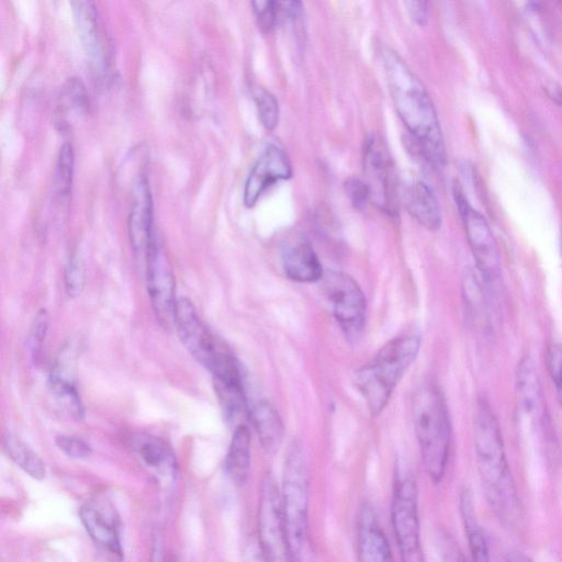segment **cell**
Masks as SVG:
<instances>
[{
	"instance_id": "7c38bea8",
	"label": "cell",
	"mask_w": 562,
	"mask_h": 562,
	"mask_svg": "<svg viewBox=\"0 0 562 562\" xmlns=\"http://www.w3.org/2000/svg\"><path fill=\"white\" fill-rule=\"evenodd\" d=\"M74 19L90 66L99 78H106L112 67V50L100 12L93 1H74Z\"/></svg>"
},
{
	"instance_id": "1f68e13d",
	"label": "cell",
	"mask_w": 562,
	"mask_h": 562,
	"mask_svg": "<svg viewBox=\"0 0 562 562\" xmlns=\"http://www.w3.org/2000/svg\"><path fill=\"white\" fill-rule=\"evenodd\" d=\"M48 328V315L45 310L36 313L29 334V346L32 357L36 360L42 352L43 342L45 340Z\"/></svg>"
},
{
	"instance_id": "277c9868",
	"label": "cell",
	"mask_w": 562,
	"mask_h": 562,
	"mask_svg": "<svg viewBox=\"0 0 562 562\" xmlns=\"http://www.w3.org/2000/svg\"><path fill=\"white\" fill-rule=\"evenodd\" d=\"M419 347L418 336H397L355 372L356 387L371 416H378L385 408L398 382L417 358Z\"/></svg>"
},
{
	"instance_id": "8992f818",
	"label": "cell",
	"mask_w": 562,
	"mask_h": 562,
	"mask_svg": "<svg viewBox=\"0 0 562 562\" xmlns=\"http://www.w3.org/2000/svg\"><path fill=\"white\" fill-rule=\"evenodd\" d=\"M417 486L409 469L397 467L391 524L402 562H426L420 539Z\"/></svg>"
},
{
	"instance_id": "b9f144b4",
	"label": "cell",
	"mask_w": 562,
	"mask_h": 562,
	"mask_svg": "<svg viewBox=\"0 0 562 562\" xmlns=\"http://www.w3.org/2000/svg\"><path fill=\"white\" fill-rule=\"evenodd\" d=\"M172 562H181V561H179V560H175V561H172Z\"/></svg>"
},
{
	"instance_id": "60d3db41",
	"label": "cell",
	"mask_w": 562,
	"mask_h": 562,
	"mask_svg": "<svg viewBox=\"0 0 562 562\" xmlns=\"http://www.w3.org/2000/svg\"><path fill=\"white\" fill-rule=\"evenodd\" d=\"M508 562H531V561L526 555H524L519 552H514L509 555Z\"/></svg>"
},
{
	"instance_id": "6da1fadb",
	"label": "cell",
	"mask_w": 562,
	"mask_h": 562,
	"mask_svg": "<svg viewBox=\"0 0 562 562\" xmlns=\"http://www.w3.org/2000/svg\"><path fill=\"white\" fill-rule=\"evenodd\" d=\"M383 66L394 108L419 155L435 168H443L447 162L445 140L427 89L393 49L383 52Z\"/></svg>"
},
{
	"instance_id": "ab89813d",
	"label": "cell",
	"mask_w": 562,
	"mask_h": 562,
	"mask_svg": "<svg viewBox=\"0 0 562 562\" xmlns=\"http://www.w3.org/2000/svg\"><path fill=\"white\" fill-rule=\"evenodd\" d=\"M543 90L547 95L557 104L562 105V87L554 81L544 85Z\"/></svg>"
},
{
	"instance_id": "2e32d148",
	"label": "cell",
	"mask_w": 562,
	"mask_h": 562,
	"mask_svg": "<svg viewBox=\"0 0 562 562\" xmlns=\"http://www.w3.org/2000/svg\"><path fill=\"white\" fill-rule=\"evenodd\" d=\"M356 548L359 562H394L385 533L369 505L358 513Z\"/></svg>"
},
{
	"instance_id": "e0dca14e",
	"label": "cell",
	"mask_w": 562,
	"mask_h": 562,
	"mask_svg": "<svg viewBox=\"0 0 562 562\" xmlns=\"http://www.w3.org/2000/svg\"><path fill=\"white\" fill-rule=\"evenodd\" d=\"M79 516L85 529L93 542L112 562L123 559L122 543L117 526L113 517L104 513L101 506L87 503L81 506Z\"/></svg>"
},
{
	"instance_id": "44dd1931",
	"label": "cell",
	"mask_w": 562,
	"mask_h": 562,
	"mask_svg": "<svg viewBox=\"0 0 562 562\" xmlns=\"http://www.w3.org/2000/svg\"><path fill=\"white\" fill-rule=\"evenodd\" d=\"M403 203L407 212L425 228L438 231L442 217L438 200L423 181H414L403 190Z\"/></svg>"
},
{
	"instance_id": "7402d4cb",
	"label": "cell",
	"mask_w": 562,
	"mask_h": 562,
	"mask_svg": "<svg viewBox=\"0 0 562 562\" xmlns=\"http://www.w3.org/2000/svg\"><path fill=\"white\" fill-rule=\"evenodd\" d=\"M459 508L472 562H491L487 540L479 521L472 494L468 488H463L460 493Z\"/></svg>"
},
{
	"instance_id": "4fadbf2b",
	"label": "cell",
	"mask_w": 562,
	"mask_h": 562,
	"mask_svg": "<svg viewBox=\"0 0 562 562\" xmlns=\"http://www.w3.org/2000/svg\"><path fill=\"white\" fill-rule=\"evenodd\" d=\"M147 290L157 321L166 328L173 325L177 300L175 278L168 257L157 243L145 260Z\"/></svg>"
},
{
	"instance_id": "3957f363",
	"label": "cell",
	"mask_w": 562,
	"mask_h": 562,
	"mask_svg": "<svg viewBox=\"0 0 562 562\" xmlns=\"http://www.w3.org/2000/svg\"><path fill=\"white\" fill-rule=\"evenodd\" d=\"M412 415L425 471L438 483L449 460L451 423L445 397L435 384L424 383L415 390Z\"/></svg>"
},
{
	"instance_id": "4dcf8cb0",
	"label": "cell",
	"mask_w": 562,
	"mask_h": 562,
	"mask_svg": "<svg viewBox=\"0 0 562 562\" xmlns=\"http://www.w3.org/2000/svg\"><path fill=\"white\" fill-rule=\"evenodd\" d=\"M65 290L69 297H78L82 293L86 284V269L82 260L75 256L69 259L65 273Z\"/></svg>"
},
{
	"instance_id": "d590c367",
	"label": "cell",
	"mask_w": 562,
	"mask_h": 562,
	"mask_svg": "<svg viewBox=\"0 0 562 562\" xmlns=\"http://www.w3.org/2000/svg\"><path fill=\"white\" fill-rule=\"evenodd\" d=\"M441 562H469L454 539L442 532L439 538Z\"/></svg>"
},
{
	"instance_id": "f546056e",
	"label": "cell",
	"mask_w": 562,
	"mask_h": 562,
	"mask_svg": "<svg viewBox=\"0 0 562 562\" xmlns=\"http://www.w3.org/2000/svg\"><path fill=\"white\" fill-rule=\"evenodd\" d=\"M61 104L68 111L83 112L88 106V94L80 78H69L61 90Z\"/></svg>"
},
{
	"instance_id": "8d00e7d4",
	"label": "cell",
	"mask_w": 562,
	"mask_h": 562,
	"mask_svg": "<svg viewBox=\"0 0 562 562\" xmlns=\"http://www.w3.org/2000/svg\"><path fill=\"white\" fill-rule=\"evenodd\" d=\"M405 7L411 19L418 25L427 23L428 2L426 1H405Z\"/></svg>"
},
{
	"instance_id": "836d02e7",
	"label": "cell",
	"mask_w": 562,
	"mask_h": 562,
	"mask_svg": "<svg viewBox=\"0 0 562 562\" xmlns=\"http://www.w3.org/2000/svg\"><path fill=\"white\" fill-rule=\"evenodd\" d=\"M56 446L72 459H85L91 454V447L83 439L75 436H59Z\"/></svg>"
},
{
	"instance_id": "83f0119b",
	"label": "cell",
	"mask_w": 562,
	"mask_h": 562,
	"mask_svg": "<svg viewBox=\"0 0 562 562\" xmlns=\"http://www.w3.org/2000/svg\"><path fill=\"white\" fill-rule=\"evenodd\" d=\"M261 125L272 131L279 122V104L274 95L265 88L257 87L252 92Z\"/></svg>"
},
{
	"instance_id": "8fae6325",
	"label": "cell",
	"mask_w": 562,
	"mask_h": 562,
	"mask_svg": "<svg viewBox=\"0 0 562 562\" xmlns=\"http://www.w3.org/2000/svg\"><path fill=\"white\" fill-rule=\"evenodd\" d=\"M363 169L371 199L390 216L396 211V180L391 156L382 139L371 135L366 143Z\"/></svg>"
},
{
	"instance_id": "f1b7e54d",
	"label": "cell",
	"mask_w": 562,
	"mask_h": 562,
	"mask_svg": "<svg viewBox=\"0 0 562 562\" xmlns=\"http://www.w3.org/2000/svg\"><path fill=\"white\" fill-rule=\"evenodd\" d=\"M257 25L263 33H271L282 23V2L258 0L251 3Z\"/></svg>"
},
{
	"instance_id": "5bb4252c",
	"label": "cell",
	"mask_w": 562,
	"mask_h": 562,
	"mask_svg": "<svg viewBox=\"0 0 562 562\" xmlns=\"http://www.w3.org/2000/svg\"><path fill=\"white\" fill-rule=\"evenodd\" d=\"M127 229L135 255L145 261L151 248L158 243L154 228V201L145 175H140L133 186Z\"/></svg>"
},
{
	"instance_id": "ffe728a7",
	"label": "cell",
	"mask_w": 562,
	"mask_h": 562,
	"mask_svg": "<svg viewBox=\"0 0 562 562\" xmlns=\"http://www.w3.org/2000/svg\"><path fill=\"white\" fill-rule=\"evenodd\" d=\"M516 396L518 408L525 417L543 418L544 397L537 367L530 357H524L516 371Z\"/></svg>"
},
{
	"instance_id": "d4e9b609",
	"label": "cell",
	"mask_w": 562,
	"mask_h": 562,
	"mask_svg": "<svg viewBox=\"0 0 562 562\" xmlns=\"http://www.w3.org/2000/svg\"><path fill=\"white\" fill-rule=\"evenodd\" d=\"M225 468L235 484L241 485L247 481L250 471V432L243 424L234 430Z\"/></svg>"
},
{
	"instance_id": "f35d334b",
	"label": "cell",
	"mask_w": 562,
	"mask_h": 562,
	"mask_svg": "<svg viewBox=\"0 0 562 562\" xmlns=\"http://www.w3.org/2000/svg\"><path fill=\"white\" fill-rule=\"evenodd\" d=\"M149 562H164V542L159 531L153 535V546Z\"/></svg>"
},
{
	"instance_id": "ba28073f",
	"label": "cell",
	"mask_w": 562,
	"mask_h": 562,
	"mask_svg": "<svg viewBox=\"0 0 562 562\" xmlns=\"http://www.w3.org/2000/svg\"><path fill=\"white\" fill-rule=\"evenodd\" d=\"M321 282L341 331L350 340L358 339L367 317V301L361 288L350 276L337 271H325Z\"/></svg>"
},
{
	"instance_id": "d6986e66",
	"label": "cell",
	"mask_w": 562,
	"mask_h": 562,
	"mask_svg": "<svg viewBox=\"0 0 562 562\" xmlns=\"http://www.w3.org/2000/svg\"><path fill=\"white\" fill-rule=\"evenodd\" d=\"M65 349L54 364L48 379L49 392L66 413L75 418L83 417V405L72 374V357Z\"/></svg>"
},
{
	"instance_id": "52a82bcc",
	"label": "cell",
	"mask_w": 562,
	"mask_h": 562,
	"mask_svg": "<svg viewBox=\"0 0 562 562\" xmlns=\"http://www.w3.org/2000/svg\"><path fill=\"white\" fill-rule=\"evenodd\" d=\"M173 326L182 345L211 373L235 359L227 346L203 324L194 306L186 297L177 302Z\"/></svg>"
},
{
	"instance_id": "9c48e42d",
	"label": "cell",
	"mask_w": 562,
	"mask_h": 562,
	"mask_svg": "<svg viewBox=\"0 0 562 562\" xmlns=\"http://www.w3.org/2000/svg\"><path fill=\"white\" fill-rule=\"evenodd\" d=\"M453 195L476 268L485 282L493 283L501 274V251L494 234L486 218L470 204L460 186H454Z\"/></svg>"
},
{
	"instance_id": "e575fe53",
	"label": "cell",
	"mask_w": 562,
	"mask_h": 562,
	"mask_svg": "<svg viewBox=\"0 0 562 562\" xmlns=\"http://www.w3.org/2000/svg\"><path fill=\"white\" fill-rule=\"evenodd\" d=\"M345 190L351 204L357 210H362L371 199L370 189L367 182L361 179L349 178L345 182Z\"/></svg>"
},
{
	"instance_id": "5b68a950",
	"label": "cell",
	"mask_w": 562,
	"mask_h": 562,
	"mask_svg": "<svg viewBox=\"0 0 562 562\" xmlns=\"http://www.w3.org/2000/svg\"><path fill=\"white\" fill-rule=\"evenodd\" d=\"M280 501L293 562H301L308 533L310 473L305 452L296 441L285 452Z\"/></svg>"
},
{
	"instance_id": "7a4b0ae2",
	"label": "cell",
	"mask_w": 562,
	"mask_h": 562,
	"mask_svg": "<svg viewBox=\"0 0 562 562\" xmlns=\"http://www.w3.org/2000/svg\"><path fill=\"white\" fill-rule=\"evenodd\" d=\"M476 467L491 508L505 521L519 517L517 490L509 469L501 427L486 400L476 404L473 418Z\"/></svg>"
},
{
	"instance_id": "484cf974",
	"label": "cell",
	"mask_w": 562,
	"mask_h": 562,
	"mask_svg": "<svg viewBox=\"0 0 562 562\" xmlns=\"http://www.w3.org/2000/svg\"><path fill=\"white\" fill-rule=\"evenodd\" d=\"M4 448L12 461L26 474L36 480H43L46 468L41 457L22 439L8 434L4 437Z\"/></svg>"
},
{
	"instance_id": "cb8c5ba5",
	"label": "cell",
	"mask_w": 562,
	"mask_h": 562,
	"mask_svg": "<svg viewBox=\"0 0 562 562\" xmlns=\"http://www.w3.org/2000/svg\"><path fill=\"white\" fill-rule=\"evenodd\" d=\"M262 447L267 451L278 449L283 437V424L276 408L267 401L255 403L248 411Z\"/></svg>"
},
{
	"instance_id": "74e56055",
	"label": "cell",
	"mask_w": 562,
	"mask_h": 562,
	"mask_svg": "<svg viewBox=\"0 0 562 562\" xmlns=\"http://www.w3.org/2000/svg\"><path fill=\"white\" fill-rule=\"evenodd\" d=\"M243 555L244 562H269L257 539L247 542Z\"/></svg>"
},
{
	"instance_id": "d6a6232c",
	"label": "cell",
	"mask_w": 562,
	"mask_h": 562,
	"mask_svg": "<svg viewBox=\"0 0 562 562\" xmlns=\"http://www.w3.org/2000/svg\"><path fill=\"white\" fill-rule=\"evenodd\" d=\"M547 367L555 389L558 402L562 407V344H554L548 349Z\"/></svg>"
},
{
	"instance_id": "ac0fdd59",
	"label": "cell",
	"mask_w": 562,
	"mask_h": 562,
	"mask_svg": "<svg viewBox=\"0 0 562 562\" xmlns=\"http://www.w3.org/2000/svg\"><path fill=\"white\" fill-rule=\"evenodd\" d=\"M281 260L284 274L299 283L318 282L325 272L311 244L302 238L285 243Z\"/></svg>"
},
{
	"instance_id": "30bf717a",
	"label": "cell",
	"mask_w": 562,
	"mask_h": 562,
	"mask_svg": "<svg viewBox=\"0 0 562 562\" xmlns=\"http://www.w3.org/2000/svg\"><path fill=\"white\" fill-rule=\"evenodd\" d=\"M257 540L269 562H293L281 508L280 490L269 474L263 477L260 490Z\"/></svg>"
},
{
	"instance_id": "4316f807",
	"label": "cell",
	"mask_w": 562,
	"mask_h": 562,
	"mask_svg": "<svg viewBox=\"0 0 562 562\" xmlns=\"http://www.w3.org/2000/svg\"><path fill=\"white\" fill-rule=\"evenodd\" d=\"M75 155L70 143H64L58 151L53 191L56 201L64 205L69 201L74 179Z\"/></svg>"
},
{
	"instance_id": "603a6c76",
	"label": "cell",
	"mask_w": 562,
	"mask_h": 562,
	"mask_svg": "<svg viewBox=\"0 0 562 562\" xmlns=\"http://www.w3.org/2000/svg\"><path fill=\"white\" fill-rule=\"evenodd\" d=\"M135 453L142 463L166 477H173L177 470L176 458L170 447L154 436H138L133 441Z\"/></svg>"
},
{
	"instance_id": "9a60e30c",
	"label": "cell",
	"mask_w": 562,
	"mask_h": 562,
	"mask_svg": "<svg viewBox=\"0 0 562 562\" xmlns=\"http://www.w3.org/2000/svg\"><path fill=\"white\" fill-rule=\"evenodd\" d=\"M293 170L286 153L276 144H268L254 164L244 187L243 202L252 207L274 183L288 180Z\"/></svg>"
}]
</instances>
